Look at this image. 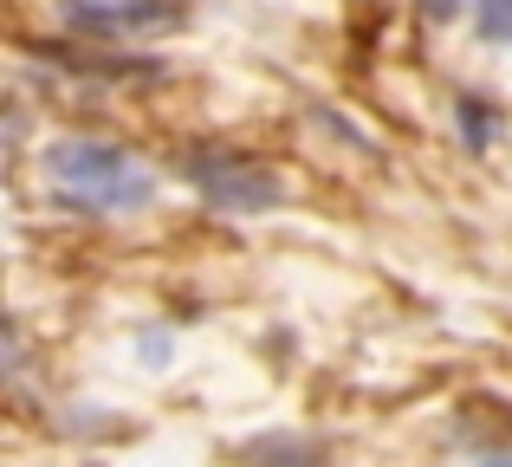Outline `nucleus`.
Segmentation results:
<instances>
[{"mask_svg":"<svg viewBox=\"0 0 512 467\" xmlns=\"http://www.w3.org/2000/svg\"><path fill=\"white\" fill-rule=\"evenodd\" d=\"M46 182L65 195L72 208H91V215H124V208H143L156 195V176L117 143H52L46 150Z\"/></svg>","mask_w":512,"mask_h":467,"instance_id":"1","label":"nucleus"},{"mask_svg":"<svg viewBox=\"0 0 512 467\" xmlns=\"http://www.w3.org/2000/svg\"><path fill=\"white\" fill-rule=\"evenodd\" d=\"M487 467H512V461H487Z\"/></svg>","mask_w":512,"mask_h":467,"instance_id":"5","label":"nucleus"},{"mask_svg":"<svg viewBox=\"0 0 512 467\" xmlns=\"http://www.w3.org/2000/svg\"><path fill=\"white\" fill-rule=\"evenodd\" d=\"M78 26L91 33H156V26H175L169 0H65Z\"/></svg>","mask_w":512,"mask_h":467,"instance_id":"3","label":"nucleus"},{"mask_svg":"<svg viewBox=\"0 0 512 467\" xmlns=\"http://www.w3.org/2000/svg\"><path fill=\"white\" fill-rule=\"evenodd\" d=\"M195 182L214 208H234V215H260V208L279 202V182L266 169L240 163V156H214V163H195Z\"/></svg>","mask_w":512,"mask_h":467,"instance_id":"2","label":"nucleus"},{"mask_svg":"<svg viewBox=\"0 0 512 467\" xmlns=\"http://www.w3.org/2000/svg\"><path fill=\"white\" fill-rule=\"evenodd\" d=\"M428 13H435V20H448V13H461V0H422Z\"/></svg>","mask_w":512,"mask_h":467,"instance_id":"4","label":"nucleus"}]
</instances>
